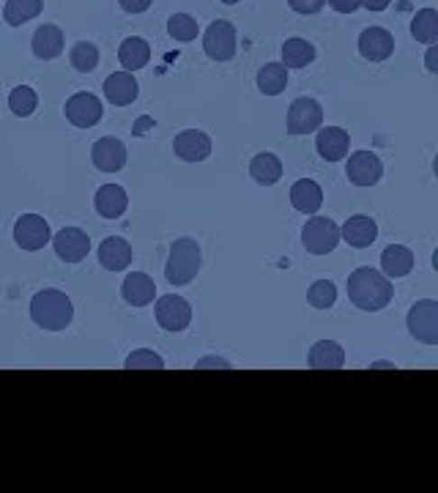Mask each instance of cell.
I'll list each match as a JSON object with an SVG mask.
<instances>
[{"label": "cell", "mask_w": 438, "mask_h": 493, "mask_svg": "<svg viewBox=\"0 0 438 493\" xmlns=\"http://www.w3.org/2000/svg\"><path fill=\"white\" fill-rule=\"evenodd\" d=\"M315 60V47L307 39H287L282 44V66L285 68H307Z\"/></svg>", "instance_id": "cell-28"}, {"label": "cell", "mask_w": 438, "mask_h": 493, "mask_svg": "<svg viewBox=\"0 0 438 493\" xmlns=\"http://www.w3.org/2000/svg\"><path fill=\"white\" fill-rule=\"evenodd\" d=\"M63 44H66V39H63V31H60L58 25H41V28H36L33 41H31L33 55H36L39 60H52V58H58V55L63 52Z\"/></svg>", "instance_id": "cell-24"}, {"label": "cell", "mask_w": 438, "mask_h": 493, "mask_svg": "<svg viewBox=\"0 0 438 493\" xmlns=\"http://www.w3.org/2000/svg\"><path fill=\"white\" fill-rule=\"evenodd\" d=\"M250 176L260 187H274L282 178V162L274 154H269V151L255 154L252 162H250Z\"/></svg>", "instance_id": "cell-27"}, {"label": "cell", "mask_w": 438, "mask_h": 493, "mask_svg": "<svg viewBox=\"0 0 438 493\" xmlns=\"http://www.w3.org/2000/svg\"><path fill=\"white\" fill-rule=\"evenodd\" d=\"M168 33H170V39H176V41H195L197 33H200V25H197V20L189 17V14H173V17L168 20Z\"/></svg>", "instance_id": "cell-36"}, {"label": "cell", "mask_w": 438, "mask_h": 493, "mask_svg": "<svg viewBox=\"0 0 438 493\" xmlns=\"http://www.w3.org/2000/svg\"><path fill=\"white\" fill-rule=\"evenodd\" d=\"M307 302H310L315 310H329V307H334V302H337V288H334L332 279H315V283L310 286V291H307Z\"/></svg>", "instance_id": "cell-34"}, {"label": "cell", "mask_w": 438, "mask_h": 493, "mask_svg": "<svg viewBox=\"0 0 438 493\" xmlns=\"http://www.w3.org/2000/svg\"><path fill=\"white\" fill-rule=\"evenodd\" d=\"M36 107H39V94H36L31 86H17V88L9 94V110H12L17 118L33 115Z\"/></svg>", "instance_id": "cell-33"}, {"label": "cell", "mask_w": 438, "mask_h": 493, "mask_svg": "<svg viewBox=\"0 0 438 493\" xmlns=\"http://www.w3.org/2000/svg\"><path fill=\"white\" fill-rule=\"evenodd\" d=\"M123 368L126 370H162L165 360L151 348H137V351H132V354L126 357Z\"/></svg>", "instance_id": "cell-35"}, {"label": "cell", "mask_w": 438, "mask_h": 493, "mask_svg": "<svg viewBox=\"0 0 438 493\" xmlns=\"http://www.w3.org/2000/svg\"><path fill=\"white\" fill-rule=\"evenodd\" d=\"M326 4H329L337 14H353L356 9H361V0H326Z\"/></svg>", "instance_id": "cell-39"}, {"label": "cell", "mask_w": 438, "mask_h": 493, "mask_svg": "<svg viewBox=\"0 0 438 493\" xmlns=\"http://www.w3.org/2000/svg\"><path fill=\"white\" fill-rule=\"evenodd\" d=\"M287 6L297 14H318L326 6V0H287Z\"/></svg>", "instance_id": "cell-37"}, {"label": "cell", "mask_w": 438, "mask_h": 493, "mask_svg": "<svg viewBox=\"0 0 438 493\" xmlns=\"http://www.w3.org/2000/svg\"><path fill=\"white\" fill-rule=\"evenodd\" d=\"M44 9V0H6V9H4V20L12 28H20L31 20H36Z\"/></svg>", "instance_id": "cell-29"}, {"label": "cell", "mask_w": 438, "mask_h": 493, "mask_svg": "<svg viewBox=\"0 0 438 493\" xmlns=\"http://www.w3.org/2000/svg\"><path fill=\"white\" fill-rule=\"evenodd\" d=\"M258 88L266 96H279L287 88V68L282 63H266L258 72Z\"/></svg>", "instance_id": "cell-30"}, {"label": "cell", "mask_w": 438, "mask_h": 493, "mask_svg": "<svg viewBox=\"0 0 438 493\" xmlns=\"http://www.w3.org/2000/svg\"><path fill=\"white\" fill-rule=\"evenodd\" d=\"M94 205L99 211V217L105 220H118L123 217V211L129 208V195L121 184H105L94 195Z\"/></svg>", "instance_id": "cell-19"}, {"label": "cell", "mask_w": 438, "mask_h": 493, "mask_svg": "<svg viewBox=\"0 0 438 493\" xmlns=\"http://www.w3.org/2000/svg\"><path fill=\"white\" fill-rule=\"evenodd\" d=\"M348 299L353 307L364 313H379L389 307V302L395 299V286L389 283L387 274L370 266H359L348 274Z\"/></svg>", "instance_id": "cell-1"}, {"label": "cell", "mask_w": 438, "mask_h": 493, "mask_svg": "<svg viewBox=\"0 0 438 493\" xmlns=\"http://www.w3.org/2000/svg\"><path fill=\"white\" fill-rule=\"evenodd\" d=\"M102 88H105L107 102L115 105V107L132 105V102L137 99V94H140V86H137V80L132 78V72H113V75L105 80Z\"/></svg>", "instance_id": "cell-21"}, {"label": "cell", "mask_w": 438, "mask_h": 493, "mask_svg": "<svg viewBox=\"0 0 438 493\" xmlns=\"http://www.w3.org/2000/svg\"><path fill=\"white\" fill-rule=\"evenodd\" d=\"M408 332L414 340L424 345H438V302L435 299H419L408 310Z\"/></svg>", "instance_id": "cell-4"}, {"label": "cell", "mask_w": 438, "mask_h": 493, "mask_svg": "<svg viewBox=\"0 0 438 493\" xmlns=\"http://www.w3.org/2000/svg\"><path fill=\"white\" fill-rule=\"evenodd\" d=\"M118 60H121V66H123V72H137V68L149 66V60H151V47H149V41L140 39V36L123 39V44H121V50H118Z\"/></svg>", "instance_id": "cell-26"}, {"label": "cell", "mask_w": 438, "mask_h": 493, "mask_svg": "<svg viewBox=\"0 0 438 493\" xmlns=\"http://www.w3.org/2000/svg\"><path fill=\"white\" fill-rule=\"evenodd\" d=\"M345 176L353 187H376L384 176V162L373 151H356L345 162Z\"/></svg>", "instance_id": "cell-9"}, {"label": "cell", "mask_w": 438, "mask_h": 493, "mask_svg": "<svg viewBox=\"0 0 438 493\" xmlns=\"http://www.w3.org/2000/svg\"><path fill=\"white\" fill-rule=\"evenodd\" d=\"M31 318L44 332H60L75 318V305L58 288H44L31 299Z\"/></svg>", "instance_id": "cell-2"}, {"label": "cell", "mask_w": 438, "mask_h": 493, "mask_svg": "<svg viewBox=\"0 0 438 493\" xmlns=\"http://www.w3.org/2000/svg\"><path fill=\"white\" fill-rule=\"evenodd\" d=\"M315 149L326 162H340L351 149V134L342 126H324L315 137Z\"/></svg>", "instance_id": "cell-18"}, {"label": "cell", "mask_w": 438, "mask_h": 493, "mask_svg": "<svg viewBox=\"0 0 438 493\" xmlns=\"http://www.w3.org/2000/svg\"><path fill=\"white\" fill-rule=\"evenodd\" d=\"M290 205H294L299 215H318V208L324 205V189L313 178H302L290 187Z\"/></svg>", "instance_id": "cell-20"}, {"label": "cell", "mask_w": 438, "mask_h": 493, "mask_svg": "<svg viewBox=\"0 0 438 493\" xmlns=\"http://www.w3.org/2000/svg\"><path fill=\"white\" fill-rule=\"evenodd\" d=\"M223 4H225V6H236V4H239V0H223Z\"/></svg>", "instance_id": "cell-44"}, {"label": "cell", "mask_w": 438, "mask_h": 493, "mask_svg": "<svg viewBox=\"0 0 438 493\" xmlns=\"http://www.w3.org/2000/svg\"><path fill=\"white\" fill-rule=\"evenodd\" d=\"M52 247L63 263H83L91 252V239L83 228H63L52 236Z\"/></svg>", "instance_id": "cell-10"}, {"label": "cell", "mask_w": 438, "mask_h": 493, "mask_svg": "<svg viewBox=\"0 0 438 493\" xmlns=\"http://www.w3.org/2000/svg\"><path fill=\"white\" fill-rule=\"evenodd\" d=\"M200 271V244L189 236L176 239L170 258L165 263V277L170 286H189Z\"/></svg>", "instance_id": "cell-3"}, {"label": "cell", "mask_w": 438, "mask_h": 493, "mask_svg": "<svg viewBox=\"0 0 438 493\" xmlns=\"http://www.w3.org/2000/svg\"><path fill=\"white\" fill-rule=\"evenodd\" d=\"M379 239V225L368 215H353L340 228V242H345L353 250H368Z\"/></svg>", "instance_id": "cell-13"}, {"label": "cell", "mask_w": 438, "mask_h": 493, "mask_svg": "<svg viewBox=\"0 0 438 493\" xmlns=\"http://www.w3.org/2000/svg\"><path fill=\"white\" fill-rule=\"evenodd\" d=\"M324 123V107L310 99V96H302V99H294L287 107V132L290 134H310L315 129H321Z\"/></svg>", "instance_id": "cell-8"}, {"label": "cell", "mask_w": 438, "mask_h": 493, "mask_svg": "<svg viewBox=\"0 0 438 493\" xmlns=\"http://www.w3.org/2000/svg\"><path fill=\"white\" fill-rule=\"evenodd\" d=\"M173 151L184 162H203L211 157V137L200 129H184L173 140Z\"/></svg>", "instance_id": "cell-14"}, {"label": "cell", "mask_w": 438, "mask_h": 493, "mask_svg": "<svg viewBox=\"0 0 438 493\" xmlns=\"http://www.w3.org/2000/svg\"><path fill=\"white\" fill-rule=\"evenodd\" d=\"M91 160L102 173H118L126 165V146L118 137H99L91 149Z\"/></svg>", "instance_id": "cell-17"}, {"label": "cell", "mask_w": 438, "mask_h": 493, "mask_svg": "<svg viewBox=\"0 0 438 493\" xmlns=\"http://www.w3.org/2000/svg\"><path fill=\"white\" fill-rule=\"evenodd\" d=\"M121 297L132 307H149L157 297V283L145 271H132L121 283Z\"/></svg>", "instance_id": "cell-16"}, {"label": "cell", "mask_w": 438, "mask_h": 493, "mask_svg": "<svg viewBox=\"0 0 438 493\" xmlns=\"http://www.w3.org/2000/svg\"><path fill=\"white\" fill-rule=\"evenodd\" d=\"M157 321L168 332H184L192 324V307L187 299L168 294L157 302Z\"/></svg>", "instance_id": "cell-12"}, {"label": "cell", "mask_w": 438, "mask_h": 493, "mask_svg": "<svg viewBox=\"0 0 438 493\" xmlns=\"http://www.w3.org/2000/svg\"><path fill=\"white\" fill-rule=\"evenodd\" d=\"M14 242L20 250L25 252H39L44 250L50 242H52V233H50V225L44 217L39 215H23L17 223H14Z\"/></svg>", "instance_id": "cell-7"}, {"label": "cell", "mask_w": 438, "mask_h": 493, "mask_svg": "<svg viewBox=\"0 0 438 493\" xmlns=\"http://www.w3.org/2000/svg\"><path fill=\"white\" fill-rule=\"evenodd\" d=\"M121 9L129 12V14H142V12H149L154 0H118Z\"/></svg>", "instance_id": "cell-38"}, {"label": "cell", "mask_w": 438, "mask_h": 493, "mask_svg": "<svg viewBox=\"0 0 438 493\" xmlns=\"http://www.w3.org/2000/svg\"><path fill=\"white\" fill-rule=\"evenodd\" d=\"M411 36L419 44H435L438 41V12L435 9H422L411 20Z\"/></svg>", "instance_id": "cell-31"}, {"label": "cell", "mask_w": 438, "mask_h": 493, "mask_svg": "<svg viewBox=\"0 0 438 493\" xmlns=\"http://www.w3.org/2000/svg\"><path fill=\"white\" fill-rule=\"evenodd\" d=\"M424 63H427V72H438V66H435V47L430 44V52H427V58H424Z\"/></svg>", "instance_id": "cell-42"}, {"label": "cell", "mask_w": 438, "mask_h": 493, "mask_svg": "<svg viewBox=\"0 0 438 493\" xmlns=\"http://www.w3.org/2000/svg\"><path fill=\"white\" fill-rule=\"evenodd\" d=\"M389 4L392 0H361V6L370 12H384V9H389Z\"/></svg>", "instance_id": "cell-41"}, {"label": "cell", "mask_w": 438, "mask_h": 493, "mask_svg": "<svg viewBox=\"0 0 438 493\" xmlns=\"http://www.w3.org/2000/svg\"><path fill=\"white\" fill-rule=\"evenodd\" d=\"M370 368H376V370H379V368H381V370H395V362H373Z\"/></svg>", "instance_id": "cell-43"}, {"label": "cell", "mask_w": 438, "mask_h": 493, "mask_svg": "<svg viewBox=\"0 0 438 493\" xmlns=\"http://www.w3.org/2000/svg\"><path fill=\"white\" fill-rule=\"evenodd\" d=\"M99 263L107 271H123L132 263V244L121 236H107L99 247Z\"/></svg>", "instance_id": "cell-22"}, {"label": "cell", "mask_w": 438, "mask_h": 493, "mask_svg": "<svg viewBox=\"0 0 438 493\" xmlns=\"http://www.w3.org/2000/svg\"><path fill=\"white\" fill-rule=\"evenodd\" d=\"M414 269V252L403 244H389L381 252V274H387L389 279L397 277H408Z\"/></svg>", "instance_id": "cell-25"}, {"label": "cell", "mask_w": 438, "mask_h": 493, "mask_svg": "<svg viewBox=\"0 0 438 493\" xmlns=\"http://www.w3.org/2000/svg\"><path fill=\"white\" fill-rule=\"evenodd\" d=\"M345 365V351L334 340H318L310 348V368L313 370H340Z\"/></svg>", "instance_id": "cell-23"}, {"label": "cell", "mask_w": 438, "mask_h": 493, "mask_svg": "<svg viewBox=\"0 0 438 493\" xmlns=\"http://www.w3.org/2000/svg\"><path fill=\"white\" fill-rule=\"evenodd\" d=\"M302 244L313 255H329L340 244V228L329 217H313L302 228Z\"/></svg>", "instance_id": "cell-5"}, {"label": "cell", "mask_w": 438, "mask_h": 493, "mask_svg": "<svg viewBox=\"0 0 438 493\" xmlns=\"http://www.w3.org/2000/svg\"><path fill=\"white\" fill-rule=\"evenodd\" d=\"M197 370H205V368H231V362L228 360H223V357H205V360H197V365H195Z\"/></svg>", "instance_id": "cell-40"}, {"label": "cell", "mask_w": 438, "mask_h": 493, "mask_svg": "<svg viewBox=\"0 0 438 493\" xmlns=\"http://www.w3.org/2000/svg\"><path fill=\"white\" fill-rule=\"evenodd\" d=\"M63 113H66L68 123H75L78 129H91V126H96V123L102 121V115H105L102 102H99L94 94H88V91L71 96V99L66 102Z\"/></svg>", "instance_id": "cell-11"}, {"label": "cell", "mask_w": 438, "mask_h": 493, "mask_svg": "<svg viewBox=\"0 0 438 493\" xmlns=\"http://www.w3.org/2000/svg\"><path fill=\"white\" fill-rule=\"evenodd\" d=\"M359 52L364 60L381 63L387 58H392L395 52V39L387 28H364L359 33Z\"/></svg>", "instance_id": "cell-15"}, {"label": "cell", "mask_w": 438, "mask_h": 493, "mask_svg": "<svg viewBox=\"0 0 438 493\" xmlns=\"http://www.w3.org/2000/svg\"><path fill=\"white\" fill-rule=\"evenodd\" d=\"M68 60H71V66H75L80 75H91L94 68L99 66V50L91 41H80V44L71 47Z\"/></svg>", "instance_id": "cell-32"}, {"label": "cell", "mask_w": 438, "mask_h": 493, "mask_svg": "<svg viewBox=\"0 0 438 493\" xmlns=\"http://www.w3.org/2000/svg\"><path fill=\"white\" fill-rule=\"evenodd\" d=\"M203 50L211 60H231L236 55V28L228 20H216L203 33Z\"/></svg>", "instance_id": "cell-6"}]
</instances>
